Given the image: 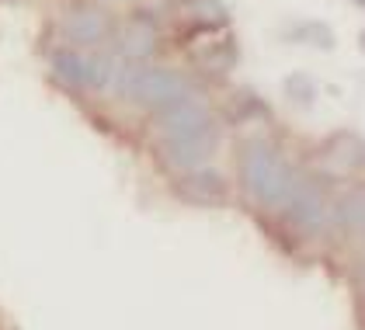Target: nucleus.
Masks as SVG:
<instances>
[{
	"label": "nucleus",
	"mask_w": 365,
	"mask_h": 330,
	"mask_svg": "<svg viewBox=\"0 0 365 330\" xmlns=\"http://www.w3.org/2000/svg\"><path fill=\"white\" fill-rule=\"evenodd\" d=\"M296 167L264 139H247L240 146V188L257 209H282Z\"/></svg>",
	"instance_id": "nucleus-1"
},
{
	"label": "nucleus",
	"mask_w": 365,
	"mask_h": 330,
	"mask_svg": "<svg viewBox=\"0 0 365 330\" xmlns=\"http://www.w3.org/2000/svg\"><path fill=\"white\" fill-rule=\"evenodd\" d=\"M282 212H285V220H289V226H292L296 233L320 237V233L327 230L331 205H327L324 188H320L313 177L296 170V177H292V185H289V195H285V202H282Z\"/></svg>",
	"instance_id": "nucleus-2"
},
{
	"label": "nucleus",
	"mask_w": 365,
	"mask_h": 330,
	"mask_svg": "<svg viewBox=\"0 0 365 330\" xmlns=\"http://www.w3.org/2000/svg\"><path fill=\"white\" fill-rule=\"evenodd\" d=\"M192 94H195L192 83L185 81L181 73L164 70V66H153V70H143L140 73V83H136L133 101L143 105V108H150V111H160V108L178 105V101H185V98H192Z\"/></svg>",
	"instance_id": "nucleus-3"
},
{
	"label": "nucleus",
	"mask_w": 365,
	"mask_h": 330,
	"mask_svg": "<svg viewBox=\"0 0 365 330\" xmlns=\"http://www.w3.org/2000/svg\"><path fill=\"white\" fill-rule=\"evenodd\" d=\"M160 146H164V157H168L170 167L192 170V167H202L212 157V150H216V129L212 125H202V129H188V133L160 136Z\"/></svg>",
	"instance_id": "nucleus-4"
},
{
	"label": "nucleus",
	"mask_w": 365,
	"mask_h": 330,
	"mask_svg": "<svg viewBox=\"0 0 365 330\" xmlns=\"http://www.w3.org/2000/svg\"><path fill=\"white\" fill-rule=\"evenodd\" d=\"M63 35L73 46H98L108 35V14L94 4H77L63 14Z\"/></svg>",
	"instance_id": "nucleus-5"
},
{
	"label": "nucleus",
	"mask_w": 365,
	"mask_h": 330,
	"mask_svg": "<svg viewBox=\"0 0 365 330\" xmlns=\"http://www.w3.org/2000/svg\"><path fill=\"white\" fill-rule=\"evenodd\" d=\"M174 192L192 205H220L226 195V181L212 167H192V170H181V177L174 181Z\"/></svg>",
	"instance_id": "nucleus-6"
},
{
	"label": "nucleus",
	"mask_w": 365,
	"mask_h": 330,
	"mask_svg": "<svg viewBox=\"0 0 365 330\" xmlns=\"http://www.w3.org/2000/svg\"><path fill=\"white\" fill-rule=\"evenodd\" d=\"M202 125H212L209 118V108L198 101L195 94L170 105V108H160L157 111V129L160 136H174V133H188V129H202Z\"/></svg>",
	"instance_id": "nucleus-7"
},
{
	"label": "nucleus",
	"mask_w": 365,
	"mask_h": 330,
	"mask_svg": "<svg viewBox=\"0 0 365 330\" xmlns=\"http://www.w3.org/2000/svg\"><path fill=\"white\" fill-rule=\"evenodd\" d=\"M157 53V28L146 14H136L129 18L125 28H122V42H118V56L129 59V63H146L150 56Z\"/></svg>",
	"instance_id": "nucleus-8"
},
{
	"label": "nucleus",
	"mask_w": 365,
	"mask_h": 330,
	"mask_svg": "<svg viewBox=\"0 0 365 330\" xmlns=\"http://www.w3.org/2000/svg\"><path fill=\"white\" fill-rule=\"evenodd\" d=\"M320 164L327 167V170H334V174L355 170V167L362 164V143L355 136H334L327 146H324Z\"/></svg>",
	"instance_id": "nucleus-9"
},
{
	"label": "nucleus",
	"mask_w": 365,
	"mask_h": 330,
	"mask_svg": "<svg viewBox=\"0 0 365 330\" xmlns=\"http://www.w3.org/2000/svg\"><path fill=\"white\" fill-rule=\"evenodd\" d=\"M327 222H334L344 237H359V233H362V222H365V198H362V192L341 195V198L334 202V209H331V216H327Z\"/></svg>",
	"instance_id": "nucleus-10"
},
{
	"label": "nucleus",
	"mask_w": 365,
	"mask_h": 330,
	"mask_svg": "<svg viewBox=\"0 0 365 330\" xmlns=\"http://www.w3.org/2000/svg\"><path fill=\"white\" fill-rule=\"evenodd\" d=\"M115 63H118V56H108V53L84 56V91H94V94H112Z\"/></svg>",
	"instance_id": "nucleus-11"
},
{
	"label": "nucleus",
	"mask_w": 365,
	"mask_h": 330,
	"mask_svg": "<svg viewBox=\"0 0 365 330\" xmlns=\"http://www.w3.org/2000/svg\"><path fill=\"white\" fill-rule=\"evenodd\" d=\"M185 14L202 31H220V28L230 25V11L220 0H185Z\"/></svg>",
	"instance_id": "nucleus-12"
},
{
	"label": "nucleus",
	"mask_w": 365,
	"mask_h": 330,
	"mask_svg": "<svg viewBox=\"0 0 365 330\" xmlns=\"http://www.w3.org/2000/svg\"><path fill=\"white\" fill-rule=\"evenodd\" d=\"M53 73H56L59 83L84 91V56L73 53V49H59V53L53 56Z\"/></svg>",
	"instance_id": "nucleus-13"
},
{
	"label": "nucleus",
	"mask_w": 365,
	"mask_h": 330,
	"mask_svg": "<svg viewBox=\"0 0 365 330\" xmlns=\"http://www.w3.org/2000/svg\"><path fill=\"white\" fill-rule=\"evenodd\" d=\"M195 59H198V66H202V70H209V73H223V70H230V66H233L237 49H233V42H230V38H220L216 46L202 49Z\"/></svg>",
	"instance_id": "nucleus-14"
},
{
	"label": "nucleus",
	"mask_w": 365,
	"mask_h": 330,
	"mask_svg": "<svg viewBox=\"0 0 365 330\" xmlns=\"http://www.w3.org/2000/svg\"><path fill=\"white\" fill-rule=\"evenodd\" d=\"M285 94H289V101H296L299 108H309V105L317 101V81L307 77V73H292V77L285 81Z\"/></svg>",
	"instance_id": "nucleus-15"
},
{
	"label": "nucleus",
	"mask_w": 365,
	"mask_h": 330,
	"mask_svg": "<svg viewBox=\"0 0 365 330\" xmlns=\"http://www.w3.org/2000/svg\"><path fill=\"white\" fill-rule=\"evenodd\" d=\"M296 42H307V46H320V49H331L334 46V35H331V28L320 25V21H307V25H296L289 31Z\"/></svg>",
	"instance_id": "nucleus-16"
},
{
	"label": "nucleus",
	"mask_w": 365,
	"mask_h": 330,
	"mask_svg": "<svg viewBox=\"0 0 365 330\" xmlns=\"http://www.w3.org/2000/svg\"><path fill=\"white\" fill-rule=\"evenodd\" d=\"M351 4H359V7H362V4H365V0H351Z\"/></svg>",
	"instance_id": "nucleus-17"
},
{
	"label": "nucleus",
	"mask_w": 365,
	"mask_h": 330,
	"mask_svg": "<svg viewBox=\"0 0 365 330\" xmlns=\"http://www.w3.org/2000/svg\"><path fill=\"white\" fill-rule=\"evenodd\" d=\"M115 4H122V0H115Z\"/></svg>",
	"instance_id": "nucleus-18"
}]
</instances>
